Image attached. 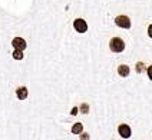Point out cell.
Listing matches in <instances>:
<instances>
[{
	"label": "cell",
	"instance_id": "30bf717a",
	"mask_svg": "<svg viewBox=\"0 0 152 140\" xmlns=\"http://www.w3.org/2000/svg\"><path fill=\"white\" fill-rule=\"evenodd\" d=\"M80 112H82V113H85V115H86V113L89 112V106H88L86 103H82V106H80Z\"/></svg>",
	"mask_w": 152,
	"mask_h": 140
},
{
	"label": "cell",
	"instance_id": "4fadbf2b",
	"mask_svg": "<svg viewBox=\"0 0 152 140\" xmlns=\"http://www.w3.org/2000/svg\"><path fill=\"white\" fill-rule=\"evenodd\" d=\"M77 112H79V109H76V107H73V109H72V112H70V113H72V115L75 116L76 113H77Z\"/></svg>",
	"mask_w": 152,
	"mask_h": 140
},
{
	"label": "cell",
	"instance_id": "8fae6325",
	"mask_svg": "<svg viewBox=\"0 0 152 140\" xmlns=\"http://www.w3.org/2000/svg\"><path fill=\"white\" fill-rule=\"evenodd\" d=\"M148 77L152 80V66H149L148 67Z\"/></svg>",
	"mask_w": 152,
	"mask_h": 140
},
{
	"label": "cell",
	"instance_id": "6da1fadb",
	"mask_svg": "<svg viewBox=\"0 0 152 140\" xmlns=\"http://www.w3.org/2000/svg\"><path fill=\"white\" fill-rule=\"evenodd\" d=\"M109 47L112 52H115V53H121V52H124L125 50V43L122 39H119V37H113L109 43Z\"/></svg>",
	"mask_w": 152,
	"mask_h": 140
},
{
	"label": "cell",
	"instance_id": "5bb4252c",
	"mask_svg": "<svg viewBox=\"0 0 152 140\" xmlns=\"http://www.w3.org/2000/svg\"><path fill=\"white\" fill-rule=\"evenodd\" d=\"M138 72H142V63H138Z\"/></svg>",
	"mask_w": 152,
	"mask_h": 140
},
{
	"label": "cell",
	"instance_id": "277c9868",
	"mask_svg": "<svg viewBox=\"0 0 152 140\" xmlns=\"http://www.w3.org/2000/svg\"><path fill=\"white\" fill-rule=\"evenodd\" d=\"M12 44H13V47L16 50H22V52L27 47V43H26L25 39H22V37H15L13 41H12Z\"/></svg>",
	"mask_w": 152,
	"mask_h": 140
},
{
	"label": "cell",
	"instance_id": "8992f818",
	"mask_svg": "<svg viewBox=\"0 0 152 140\" xmlns=\"http://www.w3.org/2000/svg\"><path fill=\"white\" fill-rule=\"evenodd\" d=\"M16 94H17V97H19V100H25L27 97V94H29V91H27L26 87H19L16 90Z\"/></svg>",
	"mask_w": 152,
	"mask_h": 140
},
{
	"label": "cell",
	"instance_id": "5b68a950",
	"mask_svg": "<svg viewBox=\"0 0 152 140\" xmlns=\"http://www.w3.org/2000/svg\"><path fill=\"white\" fill-rule=\"evenodd\" d=\"M118 132H119V134H121V137H124V139H129L131 134H132L131 127H129L128 124H121L118 127Z\"/></svg>",
	"mask_w": 152,
	"mask_h": 140
},
{
	"label": "cell",
	"instance_id": "ba28073f",
	"mask_svg": "<svg viewBox=\"0 0 152 140\" xmlns=\"http://www.w3.org/2000/svg\"><path fill=\"white\" fill-rule=\"evenodd\" d=\"M82 130H83L82 123H76V124H73V127H72V133H73V134H79V133H82Z\"/></svg>",
	"mask_w": 152,
	"mask_h": 140
},
{
	"label": "cell",
	"instance_id": "3957f363",
	"mask_svg": "<svg viewBox=\"0 0 152 140\" xmlns=\"http://www.w3.org/2000/svg\"><path fill=\"white\" fill-rule=\"evenodd\" d=\"M115 23H116V26L122 27V29H129L131 27V20H129L128 16H118L115 19Z\"/></svg>",
	"mask_w": 152,
	"mask_h": 140
},
{
	"label": "cell",
	"instance_id": "9c48e42d",
	"mask_svg": "<svg viewBox=\"0 0 152 140\" xmlns=\"http://www.w3.org/2000/svg\"><path fill=\"white\" fill-rule=\"evenodd\" d=\"M13 57L16 59V60H22V59H23V52H22V50H15Z\"/></svg>",
	"mask_w": 152,
	"mask_h": 140
},
{
	"label": "cell",
	"instance_id": "52a82bcc",
	"mask_svg": "<svg viewBox=\"0 0 152 140\" xmlns=\"http://www.w3.org/2000/svg\"><path fill=\"white\" fill-rule=\"evenodd\" d=\"M118 73L122 76V77H128V74H129V67L126 65H121L118 67Z\"/></svg>",
	"mask_w": 152,
	"mask_h": 140
},
{
	"label": "cell",
	"instance_id": "7c38bea8",
	"mask_svg": "<svg viewBox=\"0 0 152 140\" xmlns=\"http://www.w3.org/2000/svg\"><path fill=\"white\" fill-rule=\"evenodd\" d=\"M148 34H149V37L152 39V25L149 26V27H148Z\"/></svg>",
	"mask_w": 152,
	"mask_h": 140
},
{
	"label": "cell",
	"instance_id": "7a4b0ae2",
	"mask_svg": "<svg viewBox=\"0 0 152 140\" xmlns=\"http://www.w3.org/2000/svg\"><path fill=\"white\" fill-rule=\"evenodd\" d=\"M73 27H75V30L77 33H85L88 30V23L85 22L83 19H76L73 22Z\"/></svg>",
	"mask_w": 152,
	"mask_h": 140
}]
</instances>
